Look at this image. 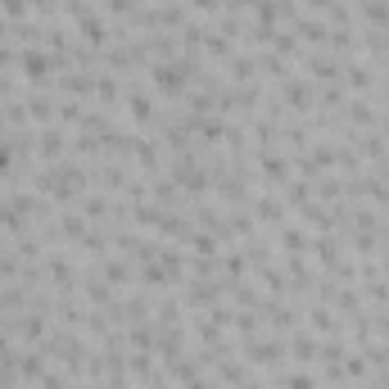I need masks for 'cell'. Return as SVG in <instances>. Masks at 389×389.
<instances>
[{
  "label": "cell",
  "instance_id": "4fadbf2b",
  "mask_svg": "<svg viewBox=\"0 0 389 389\" xmlns=\"http://www.w3.org/2000/svg\"><path fill=\"white\" fill-rule=\"evenodd\" d=\"M127 104H131V113H136L140 122H149V113H154V109H149V100L140 96V91H131V96H127Z\"/></svg>",
  "mask_w": 389,
  "mask_h": 389
},
{
  "label": "cell",
  "instance_id": "603a6c76",
  "mask_svg": "<svg viewBox=\"0 0 389 389\" xmlns=\"http://www.w3.org/2000/svg\"><path fill=\"white\" fill-rule=\"evenodd\" d=\"M195 5H199V9H217V5H222V0H195Z\"/></svg>",
  "mask_w": 389,
  "mask_h": 389
},
{
  "label": "cell",
  "instance_id": "3957f363",
  "mask_svg": "<svg viewBox=\"0 0 389 389\" xmlns=\"http://www.w3.org/2000/svg\"><path fill=\"white\" fill-rule=\"evenodd\" d=\"M281 96H286V104H294V109H308V104H312V87L303 78H290Z\"/></svg>",
  "mask_w": 389,
  "mask_h": 389
},
{
  "label": "cell",
  "instance_id": "7402d4cb",
  "mask_svg": "<svg viewBox=\"0 0 389 389\" xmlns=\"http://www.w3.org/2000/svg\"><path fill=\"white\" fill-rule=\"evenodd\" d=\"M367 372V362H362V358H348V376H353V381H358V376H362Z\"/></svg>",
  "mask_w": 389,
  "mask_h": 389
},
{
  "label": "cell",
  "instance_id": "83f0119b",
  "mask_svg": "<svg viewBox=\"0 0 389 389\" xmlns=\"http://www.w3.org/2000/svg\"><path fill=\"white\" fill-rule=\"evenodd\" d=\"M36 5H50V0H36Z\"/></svg>",
  "mask_w": 389,
  "mask_h": 389
},
{
  "label": "cell",
  "instance_id": "5b68a950",
  "mask_svg": "<svg viewBox=\"0 0 389 389\" xmlns=\"http://www.w3.org/2000/svg\"><path fill=\"white\" fill-rule=\"evenodd\" d=\"M263 177H267V182H286L290 177V159L286 154H263Z\"/></svg>",
  "mask_w": 389,
  "mask_h": 389
},
{
  "label": "cell",
  "instance_id": "9a60e30c",
  "mask_svg": "<svg viewBox=\"0 0 389 389\" xmlns=\"http://www.w3.org/2000/svg\"><path fill=\"white\" fill-rule=\"evenodd\" d=\"M308 195H312V186H308V182H294V186H290V204H294V208L308 204Z\"/></svg>",
  "mask_w": 389,
  "mask_h": 389
},
{
  "label": "cell",
  "instance_id": "8992f818",
  "mask_svg": "<svg viewBox=\"0 0 389 389\" xmlns=\"http://www.w3.org/2000/svg\"><path fill=\"white\" fill-rule=\"evenodd\" d=\"M294 27H299V36H308V41H330V27L317 23V18H294Z\"/></svg>",
  "mask_w": 389,
  "mask_h": 389
},
{
  "label": "cell",
  "instance_id": "5bb4252c",
  "mask_svg": "<svg viewBox=\"0 0 389 389\" xmlns=\"http://www.w3.org/2000/svg\"><path fill=\"white\" fill-rule=\"evenodd\" d=\"M104 277L109 281H131V263H118V258L104 263Z\"/></svg>",
  "mask_w": 389,
  "mask_h": 389
},
{
  "label": "cell",
  "instance_id": "d4e9b609",
  "mask_svg": "<svg viewBox=\"0 0 389 389\" xmlns=\"http://www.w3.org/2000/svg\"><path fill=\"white\" fill-rule=\"evenodd\" d=\"M186 389H217V385H208V381H195V385H186Z\"/></svg>",
  "mask_w": 389,
  "mask_h": 389
},
{
  "label": "cell",
  "instance_id": "2e32d148",
  "mask_svg": "<svg viewBox=\"0 0 389 389\" xmlns=\"http://www.w3.org/2000/svg\"><path fill=\"white\" fill-rule=\"evenodd\" d=\"M312 326L317 330H335V317H330L326 308H312Z\"/></svg>",
  "mask_w": 389,
  "mask_h": 389
},
{
  "label": "cell",
  "instance_id": "52a82bcc",
  "mask_svg": "<svg viewBox=\"0 0 389 389\" xmlns=\"http://www.w3.org/2000/svg\"><path fill=\"white\" fill-rule=\"evenodd\" d=\"M362 9H367V18H372L381 32H389V0H367Z\"/></svg>",
  "mask_w": 389,
  "mask_h": 389
},
{
  "label": "cell",
  "instance_id": "7c38bea8",
  "mask_svg": "<svg viewBox=\"0 0 389 389\" xmlns=\"http://www.w3.org/2000/svg\"><path fill=\"white\" fill-rule=\"evenodd\" d=\"M348 82H353L358 91H372V82H376V78H372V68H362V64H353V68H348Z\"/></svg>",
  "mask_w": 389,
  "mask_h": 389
},
{
  "label": "cell",
  "instance_id": "7a4b0ae2",
  "mask_svg": "<svg viewBox=\"0 0 389 389\" xmlns=\"http://www.w3.org/2000/svg\"><path fill=\"white\" fill-rule=\"evenodd\" d=\"M244 358H254V362H281V353H286V344H277V339H244Z\"/></svg>",
  "mask_w": 389,
  "mask_h": 389
},
{
  "label": "cell",
  "instance_id": "ba28073f",
  "mask_svg": "<svg viewBox=\"0 0 389 389\" xmlns=\"http://www.w3.org/2000/svg\"><path fill=\"white\" fill-rule=\"evenodd\" d=\"M281 244H286L290 254H303V249H308V235H303L299 226H286V231H281Z\"/></svg>",
  "mask_w": 389,
  "mask_h": 389
},
{
  "label": "cell",
  "instance_id": "ac0fdd59",
  "mask_svg": "<svg viewBox=\"0 0 389 389\" xmlns=\"http://www.w3.org/2000/svg\"><path fill=\"white\" fill-rule=\"evenodd\" d=\"M281 385H286V389H317V381H312V376H286V381H281Z\"/></svg>",
  "mask_w": 389,
  "mask_h": 389
},
{
  "label": "cell",
  "instance_id": "4316f807",
  "mask_svg": "<svg viewBox=\"0 0 389 389\" xmlns=\"http://www.w3.org/2000/svg\"><path fill=\"white\" fill-rule=\"evenodd\" d=\"M385 136H389V113H385Z\"/></svg>",
  "mask_w": 389,
  "mask_h": 389
},
{
  "label": "cell",
  "instance_id": "cb8c5ba5",
  "mask_svg": "<svg viewBox=\"0 0 389 389\" xmlns=\"http://www.w3.org/2000/svg\"><path fill=\"white\" fill-rule=\"evenodd\" d=\"M240 389H263V381H240Z\"/></svg>",
  "mask_w": 389,
  "mask_h": 389
},
{
  "label": "cell",
  "instance_id": "277c9868",
  "mask_svg": "<svg viewBox=\"0 0 389 389\" xmlns=\"http://www.w3.org/2000/svg\"><path fill=\"white\" fill-rule=\"evenodd\" d=\"M308 73H317V78H335V82L344 78V68H339V64L330 59V54H321V50H317V54H308Z\"/></svg>",
  "mask_w": 389,
  "mask_h": 389
},
{
  "label": "cell",
  "instance_id": "e0dca14e",
  "mask_svg": "<svg viewBox=\"0 0 389 389\" xmlns=\"http://www.w3.org/2000/svg\"><path fill=\"white\" fill-rule=\"evenodd\" d=\"M317 353L326 358L330 367H339V362H344V344H326V348H317Z\"/></svg>",
  "mask_w": 389,
  "mask_h": 389
},
{
  "label": "cell",
  "instance_id": "d6986e66",
  "mask_svg": "<svg viewBox=\"0 0 389 389\" xmlns=\"http://www.w3.org/2000/svg\"><path fill=\"white\" fill-rule=\"evenodd\" d=\"M154 199H159V204H173V199H177V191H173L168 182H159V186H154Z\"/></svg>",
  "mask_w": 389,
  "mask_h": 389
},
{
  "label": "cell",
  "instance_id": "484cf974",
  "mask_svg": "<svg viewBox=\"0 0 389 389\" xmlns=\"http://www.w3.org/2000/svg\"><path fill=\"white\" fill-rule=\"evenodd\" d=\"M381 389H389V372H385V376H381Z\"/></svg>",
  "mask_w": 389,
  "mask_h": 389
},
{
  "label": "cell",
  "instance_id": "44dd1931",
  "mask_svg": "<svg viewBox=\"0 0 389 389\" xmlns=\"http://www.w3.org/2000/svg\"><path fill=\"white\" fill-rule=\"evenodd\" d=\"M235 330H254V326H258V317H249V312H235Z\"/></svg>",
  "mask_w": 389,
  "mask_h": 389
},
{
  "label": "cell",
  "instance_id": "ffe728a7",
  "mask_svg": "<svg viewBox=\"0 0 389 389\" xmlns=\"http://www.w3.org/2000/svg\"><path fill=\"white\" fill-rule=\"evenodd\" d=\"M9 168H14V145L0 140V173H9Z\"/></svg>",
  "mask_w": 389,
  "mask_h": 389
},
{
  "label": "cell",
  "instance_id": "30bf717a",
  "mask_svg": "<svg viewBox=\"0 0 389 389\" xmlns=\"http://www.w3.org/2000/svg\"><path fill=\"white\" fill-rule=\"evenodd\" d=\"M254 213L267 217V222H281V217H286V208H281L277 199H258V204H254Z\"/></svg>",
  "mask_w": 389,
  "mask_h": 389
},
{
  "label": "cell",
  "instance_id": "f1b7e54d",
  "mask_svg": "<svg viewBox=\"0 0 389 389\" xmlns=\"http://www.w3.org/2000/svg\"><path fill=\"white\" fill-rule=\"evenodd\" d=\"M335 389H339V385H335Z\"/></svg>",
  "mask_w": 389,
  "mask_h": 389
},
{
  "label": "cell",
  "instance_id": "6da1fadb",
  "mask_svg": "<svg viewBox=\"0 0 389 389\" xmlns=\"http://www.w3.org/2000/svg\"><path fill=\"white\" fill-rule=\"evenodd\" d=\"M18 68H23L27 78H36V82H41V78H50L54 59H50V54H41V50H23V54H18Z\"/></svg>",
  "mask_w": 389,
  "mask_h": 389
},
{
  "label": "cell",
  "instance_id": "9c48e42d",
  "mask_svg": "<svg viewBox=\"0 0 389 389\" xmlns=\"http://www.w3.org/2000/svg\"><path fill=\"white\" fill-rule=\"evenodd\" d=\"M290 353L299 358V362H312V358H317V344H312L308 335H294V344H290Z\"/></svg>",
  "mask_w": 389,
  "mask_h": 389
},
{
  "label": "cell",
  "instance_id": "8fae6325",
  "mask_svg": "<svg viewBox=\"0 0 389 389\" xmlns=\"http://www.w3.org/2000/svg\"><path fill=\"white\" fill-rule=\"evenodd\" d=\"M254 68H258V64H254L249 54H235V59H231V78H240V82H249Z\"/></svg>",
  "mask_w": 389,
  "mask_h": 389
}]
</instances>
